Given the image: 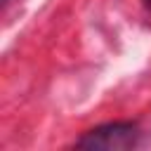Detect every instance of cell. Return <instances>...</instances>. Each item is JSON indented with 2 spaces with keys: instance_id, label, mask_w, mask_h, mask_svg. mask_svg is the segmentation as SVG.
I'll return each instance as SVG.
<instances>
[{
  "instance_id": "obj_2",
  "label": "cell",
  "mask_w": 151,
  "mask_h": 151,
  "mask_svg": "<svg viewBox=\"0 0 151 151\" xmlns=\"http://www.w3.org/2000/svg\"><path fill=\"white\" fill-rule=\"evenodd\" d=\"M144 2H146V7H149V9H151V0H144Z\"/></svg>"
},
{
  "instance_id": "obj_1",
  "label": "cell",
  "mask_w": 151,
  "mask_h": 151,
  "mask_svg": "<svg viewBox=\"0 0 151 151\" xmlns=\"http://www.w3.org/2000/svg\"><path fill=\"white\" fill-rule=\"evenodd\" d=\"M137 137H139L137 123L113 120V123H104V125H97L83 132L73 142V146L90 149V151H123V149H132L137 144Z\"/></svg>"
}]
</instances>
